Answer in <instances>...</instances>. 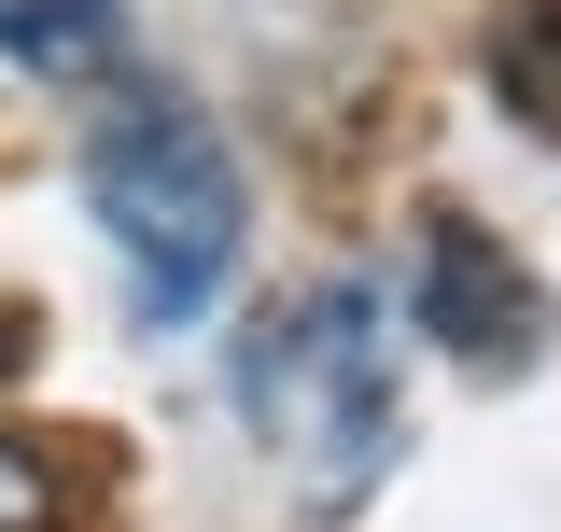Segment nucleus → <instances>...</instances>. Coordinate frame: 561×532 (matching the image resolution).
Returning a JSON list of instances; mask_svg holds the SVG:
<instances>
[{"instance_id":"1","label":"nucleus","mask_w":561,"mask_h":532,"mask_svg":"<svg viewBox=\"0 0 561 532\" xmlns=\"http://www.w3.org/2000/svg\"><path fill=\"white\" fill-rule=\"evenodd\" d=\"M84 210H99V239L127 266L140 323H197L225 294V266H239V224H253L225 127L183 113V99H154V84L99 99V127H84Z\"/></svg>"},{"instance_id":"2","label":"nucleus","mask_w":561,"mask_h":532,"mask_svg":"<svg viewBox=\"0 0 561 532\" xmlns=\"http://www.w3.org/2000/svg\"><path fill=\"white\" fill-rule=\"evenodd\" d=\"M239 393L280 435V463H309L323 490H365V476L393 463V336H379V309L351 280H323L309 309H280L253 336Z\"/></svg>"},{"instance_id":"3","label":"nucleus","mask_w":561,"mask_h":532,"mask_svg":"<svg viewBox=\"0 0 561 532\" xmlns=\"http://www.w3.org/2000/svg\"><path fill=\"white\" fill-rule=\"evenodd\" d=\"M421 323H435V350H463V365H534L548 294L519 280V253L491 239L478 210H435L421 224Z\"/></svg>"},{"instance_id":"4","label":"nucleus","mask_w":561,"mask_h":532,"mask_svg":"<svg viewBox=\"0 0 561 532\" xmlns=\"http://www.w3.org/2000/svg\"><path fill=\"white\" fill-rule=\"evenodd\" d=\"M0 57L28 84H127V14L113 0H0Z\"/></svg>"},{"instance_id":"5","label":"nucleus","mask_w":561,"mask_h":532,"mask_svg":"<svg viewBox=\"0 0 561 532\" xmlns=\"http://www.w3.org/2000/svg\"><path fill=\"white\" fill-rule=\"evenodd\" d=\"M491 99L561 154V0H505L491 14Z\"/></svg>"},{"instance_id":"6","label":"nucleus","mask_w":561,"mask_h":532,"mask_svg":"<svg viewBox=\"0 0 561 532\" xmlns=\"http://www.w3.org/2000/svg\"><path fill=\"white\" fill-rule=\"evenodd\" d=\"M0 532H57V476H43V449H14V435H0Z\"/></svg>"}]
</instances>
